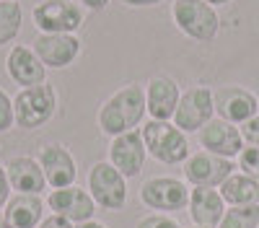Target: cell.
Returning <instances> with one entry per match:
<instances>
[{
	"mask_svg": "<svg viewBox=\"0 0 259 228\" xmlns=\"http://www.w3.org/2000/svg\"><path fill=\"white\" fill-rule=\"evenodd\" d=\"M148 114V104H145V91L135 83L119 88L101 104L99 109V127L106 135H124L130 130H135L140 119Z\"/></svg>",
	"mask_w": 259,
	"mask_h": 228,
	"instance_id": "1",
	"label": "cell"
},
{
	"mask_svg": "<svg viewBox=\"0 0 259 228\" xmlns=\"http://www.w3.org/2000/svg\"><path fill=\"white\" fill-rule=\"evenodd\" d=\"M140 135L145 143V151L161 163L174 166L189 158V143L171 119H148Z\"/></svg>",
	"mask_w": 259,
	"mask_h": 228,
	"instance_id": "2",
	"label": "cell"
},
{
	"mask_svg": "<svg viewBox=\"0 0 259 228\" xmlns=\"http://www.w3.org/2000/svg\"><path fill=\"white\" fill-rule=\"evenodd\" d=\"M174 24L182 34L197 41H212L218 36L221 29V18L215 13V6H210L207 0H177L174 8Z\"/></svg>",
	"mask_w": 259,
	"mask_h": 228,
	"instance_id": "3",
	"label": "cell"
},
{
	"mask_svg": "<svg viewBox=\"0 0 259 228\" xmlns=\"http://www.w3.org/2000/svg\"><path fill=\"white\" fill-rule=\"evenodd\" d=\"M57 109V91L52 88V83H39V86L24 88L16 101H13V114L16 124L24 130H36L41 124H47Z\"/></svg>",
	"mask_w": 259,
	"mask_h": 228,
	"instance_id": "4",
	"label": "cell"
},
{
	"mask_svg": "<svg viewBox=\"0 0 259 228\" xmlns=\"http://www.w3.org/2000/svg\"><path fill=\"white\" fill-rule=\"evenodd\" d=\"M215 104H212V91L205 86H192L179 96L177 112L171 117V122L177 124L182 132H197L212 119Z\"/></svg>",
	"mask_w": 259,
	"mask_h": 228,
	"instance_id": "5",
	"label": "cell"
},
{
	"mask_svg": "<svg viewBox=\"0 0 259 228\" xmlns=\"http://www.w3.org/2000/svg\"><path fill=\"white\" fill-rule=\"evenodd\" d=\"M89 190L91 197L99 207L104 210H122L127 202V184L124 176L114 169L109 161L94 163V169L89 174Z\"/></svg>",
	"mask_w": 259,
	"mask_h": 228,
	"instance_id": "6",
	"label": "cell"
},
{
	"mask_svg": "<svg viewBox=\"0 0 259 228\" xmlns=\"http://www.w3.org/2000/svg\"><path fill=\"white\" fill-rule=\"evenodd\" d=\"M34 24L41 34H73L83 26V11L73 0H45L34 8Z\"/></svg>",
	"mask_w": 259,
	"mask_h": 228,
	"instance_id": "7",
	"label": "cell"
},
{
	"mask_svg": "<svg viewBox=\"0 0 259 228\" xmlns=\"http://www.w3.org/2000/svg\"><path fill=\"white\" fill-rule=\"evenodd\" d=\"M212 104H215V114L233 124H244L259 114V99L244 86H233V83L215 88Z\"/></svg>",
	"mask_w": 259,
	"mask_h": 228,
	"instance_id": "8",
	"label": "cell"
},
{
	"mask_svg": "<svg viewBox=\"0 0 259 228\" xmlns=\"http://www.w3.org/2000/svg\"><path fill=\"white\" fill-rule=\"evenodd\" d=\"M236 166L231 163V158L223 156H215L210 151H200L184 161V176L189 184L194 187H221L231 174H233Z\"/></svg>",
	"mask_w": 259,
	"mask_h": 228,
	"instance_id": "9",
	"label": "cell"
},
{
	"mask_svg": "<svg viewBox=\"0 0 259 228\" xmlns=\"http://www.w3.org/2000/svg\"><path fill=\"white\" fill-rule=\"evenodd\" d=\"M140 200L153 210H182L189 205V187L174 176H153L143 184Z\"/></svg>",
	"mask_w": 259,
	"mask_h": 228,
	"instance_id": "10",
	"label": "cell"
},
{
	"mask_svg": "<svg viewBox=\"0 0 259 228\" xmlns=\"http://www.w3.org/2000/svg\"><path fill=\"white\" fill-rule=\"evenodd\" d=\"M200 145L215 156L233 158L244 151V135H241V127H236L233 122L212 117L200 130Z\"/></svg>",
	"mask_w": 259,
	"mask_h": 228,
	"instance_id": "11",
	"label": "cell"
},
{
	"mask_svg": "<svg viewBox=\"0 0 259 228\" xmlns=\"http://www.w3.org/2000/svg\"><path fill=\"white\" fill-rule=\"evenodd\" d=\"M145 143L138 130H130L124 135H117L109 145V163L127 179V176H138L143 163H145Z\"/></svg>",
	"mask_w": 259,
	"mask_h": 228,
	"instance_id": "12",
	"label": "cell"
},
{
	"mask_svg": "<svg viewBox=\"0 0 259 228\" xmlns=\"http://www.w3.org/2000/svg\"><path fill=\"white\" fill-rule=\"evenodd\" d=\"M47 205L55 210V215L60 218H68L70 223H85L91 220L96 213V202L94 197L80 190V187H60L47 197Z\"/></svg>",
	"mask_w": 259,
	"mask_h": 228,
	"instance_id": "13",
	"label": "cell"
},
{
	"mask_svg": "<svg viewBox=\"0 0 259 228\" xmlns=\"http://www.w3.org/2000/svg\"><path fill=\"white\" fill-rule=\"evenodd\" d=\"M34 52L45 68H68L80 55V39L73 34H39Z\"/></svg>",
	"mask_w": 259,
	"mask_h": 228,
	"instance_id": "14",
	"label": "cell"
},
{
	"mask_svg": "<svg viewBox=\"0 0 259 228\" xmlns=\"http://www.w3.org/2000/svg\"><path fill=\"white\" fill-rule=\"evenodd\" d=\"M179 83L171 75H153L145 86V104L150 119H171L179 104Z\"/></svg>",
	"mask_w": 259,
	"mask_h": 228,
	"instance_id": "15",
	"label": "cell"
},
{
	"mask_svg": "<svg viewBox=\"0 0 259 228\" xmlns=\"http://www.w3.org/2000/svg\"><path fill=\"white\" fill-rule=\"evenodd\" d=\"M6 68H8V75L18 83V86H24V88L39 86V83L47 80V68L41 65V60L36 57V52L24 47V44H16L8 52Z\"/></svg>",
	"mask_w": 259,
	"mask_h": 228,
	"instance_id": "16",
	"label": "cell"
},
{
	"mask_svg": "<svg viewBox=\"0 0 259 228\" xmlns=\"http://www.w3.org/2000/svg\"><path fill=\"white\" fill-rule=\"evenodd\" d=\"M189 215L194 225L218 228V223L226 215V200L212 187H194L189 192Z\"/></svg>",
	"mask_w": 259,
	"mask_h": 228,
	"instance_id": "17",
	"label": "cell"
},
{
	"mask_svg": "<svg viewBox=\"0 0 259 228\" xmlns=\"http://www.w3.org/2000/svg\"><path fill=\"white\" fill-rule=\"evenodd\" d=\"M39 166H41V171H45L47 184H52L55 190L70 187L75 181V174H78L73 156L68 153V148H62V145H45L39 153Z\"/></svg>",
	"mask_w": 259,
	"mask_h": 228,
	"instance_id": "18",
	"label": "cell"
},
{
	"mask_svg": "<svg viewBox=\"0 0 259 228\" xmlns=\"http://www.w3.org/2000/svg\"><path fill=\"white\" fill-rule=\"evenodd\" d=\"M8 171V181L16 192H24V195H39L41 190L47 187L45 171H41L39 161L29 158V156H16L8 161L6 166Z\"/></svg>",
	"mask_w": 259,
	"mask_h": 228,
	"instance_id": "19",
	"label": "cell"
},
{
	"mask_svg": "<svg viewBox=\"0 0 259 228\" xmlns=\"http://www.w3.org/2000/svg\"><path fill=\"white\" fill-rule=\"evenodd\" d=\"M41 213H45V205H41L39 195L18 192L6 202L3 220L6 228H36V223H41Z\"/></svg>",
	"mask_w": 259,
	"mask_h": 228,
	"instance_id": "20",
	"label": "cell"
},
{
	"mask_svg": "<svg viewBox=\"0 0 259 228\" xmlns=\"http://www.w3.org/2000/svg\"><path fill=\"white\" fill-rule=\"evenodd\" d=\"M218 192L228 205H259V181L246 174H231Z\"/></svg>",
	"mask_w": 259,
	"mask_h": 228,
	"instance_id": "21",
	"label": "cell"
},
{
	"mask_svg": "<svg viewBox=\"0 0 259 228\" xmlns=\"http://www.w3.org/2000/svg\"><path fill=\"white\" fill-rule=\"evenodd\" d=\"M24 24V11L18 0H0V47L13 41Z\"/></svg>",
	"mask_w": 259,
	"mask_h": 228,
	"instance_id": "22",
	"label": "cell"
},
{
	"mask_svg": "<svg viewBox=\"0 0 259 228\" xmlns=\"http://www.w3.org/2000/svg\"><path fill=\"white\" fill-rule=\"evenodd\" d=\"M218 228H259V205H231Z\"/></svg>",
	"mask_w": 259,
	"mask_h": 228,
	"instance_id": "23",
	"label": "cell"
},
{
	"mask_svg": "<svg viewBox=\"0 0 259 228\" xmlns=\"http://www.w3.org/2000/svg\"><path fill=\"white\" fill-rule=\"evenodd\" d=\"M239 169H241V174H246L254 181H259V148L251 145V148H244L239 153Z\"/></svg>",
	"mask_w": 259,
	"mask_h": 228,
	"instance_id": "24",
	"label": "cell"
},
{
	"mask_svg": "<svg viewBox=\"0 0 259 228\" xmlns=\"http://www.w3.org/2000/svg\"><path fill=\"white\" fill-rule=\"evenodd\" d=\"M16 124V114H13V99L0 88V132H8Z\"/></svg>",
	"mask_w": 259,
	"mask_h": 228,
	"instance_id": "25",
	"label": "cell"
},
{
	"mask_svg": "<svg viewBox=\"0 0 259 228\" xmlns=\"http://www.w3.org/2000/svg\"><path fill=\"white\" fill-rule=\"evenodd\" d=\"M138 228H182V225L168 215H148L138 223Z\"/></svg>",
	"mask_w": 259,
	"mask_h": 228,
	"instance_id": "26",
	"label": "cell"
},
{
	"mask_svg": "<svg viewBox=\"0 0 259 228\" xmlns=\"http://www.w3.org/2000/svg\"><path fill=\"white\" fill-rule=\"evenodd\" d=\"M241 135H244V143H249V145H254V148H259V114L241 124Z\"/></svg>",
	"mask_w": 259,
	"mask_h": 228,
	"instance_id": "27",
	"label": "cell"
},
{
	"mask_svg": "<svg viewBox=\"0 0 259 228\" xmlns=\"http://www.w3.org/2000/svg\"><path fill=\"white\" fill-rule=\"evenodd\" d=\"M11 181H8V171H6V166H0V207H3L11 197Z\"/></svg>",
	"mask_w": 259,
	"mask_h": 228,
	"instance_id": "28",
	"label": "cell"
},
{
	"mask_svg": "<svg viewBox=\"0 0 259 228\" xmlns=\"http://www.w3.org/2000/svg\"><path fill=\"white\" fill-rule=\"evenodd\" d=\"M39 228H75L68 218H60V215H50L39 223Z\"/></svg>",
	"mask_w": 259,
	"mask_h": 228,
	"instance_id": "29",
	"label": "cell"
},
{
	"mask_svg": "<svg viewBox=\"0 0 259 228\" xmlns=\"http://www.w3.org/2000/svg\"><path fill=\"white\" fill-rule=\"evenodd\" d=\"M122 3L130 8H148V6H158L161 0H122Z\"/></svg>",
	"mask_w": 259,
	"mask_h": 228,
	"instance_id": "30",
	"label": "cell"
},
{
	"mask_svg": "<svg viewBox=\"0 0 259 228\" xmlns=\"http://www.w3.org/2000/svg\"><path fill=\"white\" fill-rule=\"evenodd\" d=\"M80 3H83L85 8H91V11H101V8L109 6V0H80Z\"/></svg>",
	"mask_w": 259,
	"mask_h": 228,
	"instance_id": "31",
	"label": "cell"
},
{
	"mask_svg": "<svg viewBox=\"0 0 259 228\" xmlns=\"http://www.w3.org/2000/svg\"><path fill=\"white\" fill-rule=\"evenodd\" d=\"M75 228H106V225L99 223V220H85V223H78Z\"/></svg>",
	"mask_w": 259,
	"mask_h": 228,
	"instance_id": "32",
	"label": "cell"
},
{
	"mask_svg": "<svg viewBox=\"0 0 259 228\" xmlns=\"http://www.w3.org/2000/svg\"><path fill=\"white\" fill-rule=\"evenodd\" d=\"M210 6H223V3H231V0H207Z\"/></svg>",
	"mask_w": 259,
	"mask_h": 228,
	"instance_id": "33",
	"label": "cell"
},
{
	"mask_svg": "<svg viewBox=\"0 0 259 228\" xmlns=\"http://www.w3.org/2000/svg\"><path fill=\"white\" fill-rule=\"evenodd\" d=\"M0 228H6V220H3V215H0Z\"/></svg>",
	"mask_w": 259,
	"mask_h": 228,
	"instance_id": "34",
	"label": "cell"
},
{
	"mask_svg": "<svg viewBox=\"0 0 259 228\" xmlns=\"http://www.w3.org/2000/svg\"><path fill=\"white\" fill-rule=\"evenodd\" d=\"M192 228H205V225H192Z\"/></svg>",
	"mask_w": 259,
	"mask_h": 228,
	"instance_id": "35",
	"label": "cell"
}]
</instances>
